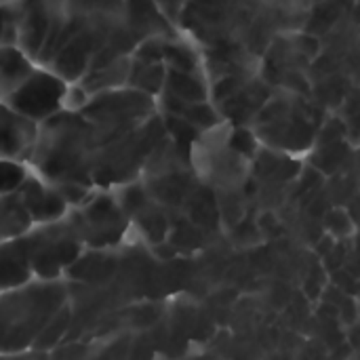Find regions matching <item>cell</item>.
Returning a JSON list of instances; mask_svg holds the SVG:
<instances>
[{"instance_id": "obj_6", "label": "cell", "mask_w": 360, "mask_h": 360, "mask_svg": "<svg viewBox=\"0 0 360 360\" xmlns=\"http://www.w3.org/2000/svg\"><path fill=\"white\" fill-rule=\"evenodd\" d=\"M15 194L21 207L25 209L32 226L53 224V221L63 219L70 213V207L65 205L57 188L40 179L36 173H30Z\"/></svg>"}, {"instance_id": "obj_7", "label": "cell", "mask_w": 360, "mask_h": 360, "mask_svg": "<svg viewBox=\"0 0 360 360\" xmlns=\"http://www.w3.org/2000/svg\"><path fill=\"white\" fill-rule=\"evenodd\" d=\"M38 127L17 112H13L0 99V158L25 162L30 160Z\"/></svg>"}, {"instance_id": "obj_12", "label": "cell", "mask_w": 360, "mask_h": 360, "mask_svg": "<svg viewBox=\"0 0 360 360\" xmlns=\"http://www.w3.org/2000/svg\"><path fill=\"white\" fill-rule=\"evenodd\" d=\"M70 323H72V310H70V304H63L51 319L49 323L44 325V329L40 331L36 344H34V352H49L53 350L68 333L70 329Z\"/></svg>"}, {"instance_id": "obj_8", "label": "cell", "mask_w": 360, "mask_h": 360, "mask_svg": "<svg viewBox=\"0 0 360 360\" xmlns=\"http://www.w3.org/2000/svg\"><path fill=\"white\" fill-rule=\"evenodd\" d=\"M32 281L34 276L30 268L25 236L0 243V293L19 289Z\"/></svg>"}, {"instance_id": "obj_10", "label": "cell", "mask_w": 360, "mask_h": 360, "mask_svg": "<svg viewBox=\"0 0 360 360\" xmlns=\"http://www.w3.org/2000/svg\"><path fill=\"white\" fill-rule=\"evenodd\" d=\"M34 65L36 63L15 44H0V99L17 89Z\"/></svg>"}, {"instance_id": "obj_11", "label": "cell", "mask_w": 360, "mask_h": 360, "mask_svg": "<svg viewBox=\"0 0 360 360\" xmlns=\"http://www.w3.org/2000/svg\"><path fill=\"white\" fill-rule=\"evenodd\" d=\"M32 221L21 207L17 194L0 196V243H8L25 236L32 230Z\"/></svg>"}, {"instance_id": "obj_14", "label": "cell", "mask_w": 360, "mask_h": 360, "mask_svg": "<svg viewBox=\"0 0 360 360\" xmlns=\"http://www.w3.org/2000/svg\"><path fill=\"white\" fill-rule=\"evenodd\" d=\"M0 44L17 46V19H15L13 0L0 2Z\"/></svg>"}, {"instance_id": "obj_16", "label": "cell", "mask_w": 360, "mask_h": 360, "mask_svg": "<svg viewBox=\"0 0 360 360\" xmlns=\"http://www.w3.org/2000/svg\"><path fill=\"white\" fill-rule=\"evenodd\" d=\"M0 360H36V352H21V354H0Z\"/></svg>"}, {"instance_id": "obj_1", "label": "cell", "mask_w": 360, "mask_h": 360, "mask_svg": "<svg viewBox=\"0 0 360 360\" xmlns=\"http://www.w3.org/2000/svg\"><path fill=\"white\" fill-rule=\"evenodd\" d=\"M63 304H68V289L61 281H32L0 293V354L30 352Z\"/></svg>"}, {"instance_id": "obj_2", "label": "cell", "mask_w": 360, "mask_h": 360, "mask_svg": "<svg viewBox=\"0 0 360 360\" xmlns=\"http://www.w3.org/2000/svg\"><path fill=\"white\" fill-rule=\"evenodd\" d=\"M25 245L34 281H59L82 255V238L72 213L59 221L34 226L25 234Z\"/></svg>"}, {"instance_id": "obj_15", "label": "cell", "mask_w": 360, "mask_h": 360, "mask_svg": "<svg viewBox=\"0 0 360 360\" xmlns=\"http://www.w3.org/2000/svg\"><path fill=\"white\" fill-rule=\"evenodd\" d=\"M230 148L236 152V154H243V156H253L257 152V137L253 131L249 129H243V127H236L232 137H230Z\"/></svg>"}, {"instance_id": "obj_5", "label": "cell", "mask_w": 360, "mask_h": 360, "mask_svg": "<svg viewBox=\"0 0 360 360\" xmlns=\"http://www.w3.org/2000/svg\"><path fill=\"white\" fill-rule=\"evenodd\" d=\"M17 19V49L36 65L49 34L61 19V8L53 0H13Z\"/></svg>"}, {"instance_id": "obj_9", "label": "cell", "mask_w": 360, "mask_h": 360, "mask_svg": "<svg viewBox=\"0 0 360 360\" xmlns=\"http://www.w3.org/2000/svg\"><path fill=\"white\" fill-rule=\"evenodd\" d=\"M167 80V65L165 61H152L131 55L129 57V78L127 89L143 93L152 99H158Z\"/></svg>"}, {"instance_id": "obj_4", "label": "cell", "mask_w": 360, "mask_h": 360, "mask_svg": "<svg viewBox=\"0 0 360 360\" xmlns=\"http://www.w3.org/2000/svg\"><path fill=\"white\" fill-rule=\"evenodd\" d=\"M76 226L80 230L82 245L93 249H105L118 245L129 228V217L120 209L114 194L93 192L89 200L78 207L74 213Z\"/></svg>"}, {"instance_id": "obj_13", "label": "cell", "mask_w": 360, "mask_h": 360, "mask_svg": "<svg viewBox=\"0 0 360 360\" xmlns=\"http://www.w3.org/2000/svg\"><path fill=\"white\" fill-rule=\"evenodd\" d=\"M30 173L32 171L25 162L0 158V196L15 194Z\"/></svg>"}, {"instance_id": "obj_17", "label": "cell", "mask_w": 360, "mask_h": 360, "mask_svg": "<svg viewBox=\"0 0 360 360\" xmlns=\"http://www.w3.org/2000/svg\"><path fill=\"white\" fill-rule=\"evenodd\" d=\"M0 2H11V0H0Z\"/></svg>"}, {"instance_id": "obj_3", "label": "cell", "mask_w": 360, "mask_h": 360, "mask_svg": "<svg viewBox=\"0 0 360 360\" xmlns=\"http://www.w3.org/2000/svg\"><path fill=\"white\" fill-rule=\"evenodd\" d=\"M65 93L68 82L63 78H59L53 70L44 65H34L23 82L13 89L2 101L13 112L38 127L63 110Z\"/></svg>"}]
</instances>
